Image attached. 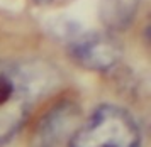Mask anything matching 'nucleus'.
<instances>
[{
	"mask_svg": "<svg viewBox=\"0 0 151 147\" xmlns=\"http://www.w3.org/2000/svg\"><path fill=\"white\" fill-rule=\"evenodd\" d=\"M139 0H102L100 20L109 31H126L136 19Z\"/></svg>",
	"mask_w": 151,
	"mask_h": 147,
	"instance_id": "39448f33",
	"label": "nucleus"
},
{
	"mask_svg": "<svg viewBox=\"0 0 151 147\" xmlns=\"http://www.w3.org/2000/svg\"><path fill=\"white\" fill-rule=\"evenodd\" d=\"M68 56L82 68L107 71L119 63L122 46L109 34L90 32L70 41Z\"/></svg>",
	"mask_w": 151,
	"mask_h": 147,
	"instance_id": "20e7f679",
	"label": "nucleus"
},
{
	"mask_svg": "<svg viewBox=\"0 0 151 147\" xmlns=\"http://www.w3.org/2000/svg\"><path fill=\"white\" fill-rule=\"evenodd\" d=\"M37 5H65L71 0H34Z\"/></svg>",
	"mask_w": 151,
	"mask_h": 147,
	"instance_id": "423d86ee",
	"label": "nucleus"
},
{
	"mask_svg": "<svg viewBox=\"0 0 151 147\" xmlns=\"http://www.w3.org/2000/svg\"><path fill=\"white\" fill-rule=\"evenodd\" d=\"M70 147H141V132L124 108L100 105L75 132Z\"/></svg>",
	"mask_w": 151,
	"mask_h": 147,
	"instance_id": "f03ea898",
	"label": "nucleus"
},
{
	"mask_svg": "<svg viewBox=\"0 0 151 147\" xmlns=\"http://www.w3.org/2000/svg\"><path fill=\"white\" fill-rule=\"evenodd\" d=\"M58 83V71L46 61L0 59V146L21 130L37 101Z\"/></svg>",
	"mask_w": 151,
	"mask_h": 147,
	"instance_id": "f257e3e1",
	"label": "nucleus"
},
{
	"mask_svg": "<svg viewBox=\"0 0 151 147\" xmlns=\"http://www.w3.org/2000/svg\"><path fill=\"white\" fill-rule=\"evenodd\" d=\"M82 108L71 100L58 101L34 125L29 147H63L83 123Z\"/></svg>",
	"mask_w": 151,
	"mask_h": 147,
	"instance_id": "7ed1b4c3",
	"label": "nucleus"
}]
</instances>
